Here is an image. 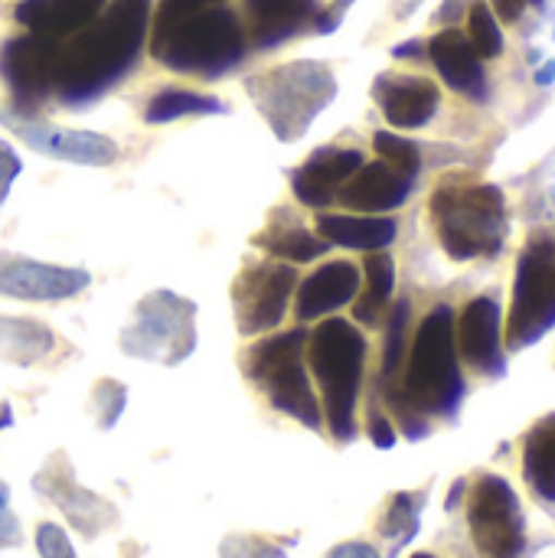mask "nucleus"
<instances>
[{
  "mask_svg": "<svg viewBox=\"0 0 555 558\" xmlns=\"http://www.w3.org/2000/svg\"><path fill=\"white\" fill-rule=\"evenodd\" d=\"M154 0H111L72 43L59 46L56 62V101L62 108H88L111 92L134 65L150 26Z\"/></svg>",
  "mask_w": 555,
  "mask_h": 558,
  "instance_id": "f257e3e1",
  "label": "nucleus"
},
{
  "mask_svg": "<svg viewBox=\"0 0 555 558\" xmlns=\"http://www.w3.org/2000/svg\"><path fill=\"white\" fill-rule=\"evenodd\" d=\"M245 29L229 7H206L150 33V56L177 75L219 78L245 59Z\"/></svg>",
  "mask_w": 555,
  "mask_h": 558,
  "instance_id": "f03ea898",
  "label": "nucleus"
},
{
  "mask_svg": "<svg viewBox=\"0 0 555 558\" xmlns=\"http://www.w3.org/2000/svg\"><path fill=\"white\" fill-rule=\"evenodd\" d=\"M307 363L321 383L324 418L340 445L357 438V399L366 366V337L343 317H330L307 333Z\"/></svg>",
  "mask_w": 555,
  "mask_h": 558,
  "instance_id": "7ed1b4c3",
  "label": "nucleus"
},
{
  "mask_svg": "<svg viewBox=\"0 0 555 558\" xmlns=\"http://www.w3.org/2000/svg\"><path fill=\"white\" fill-rule=\"evenodd\" d=\"M245 92L278 141L294 144L307 134L314 118L337 98V78L327 62L294 59L268 72L249 75Z\"/></svg>",
  "mask_w": 555,
  "mask_h": 558,
  "instance_id": "20e7f679",
  "label": "nucleus"
},
{
  "mask_svg": "<svg viewBox=\"0 0 555 558\" xmlns=\"http://www.w3.org/2000/svg\"><path fill=\"white\" fill-rule=\"evenodd\" d=\"M399 396L422 415H442L451 418L464 402V376L458 366V347H455V311L448 304H438L425 314L402 386H396Z\"/></svg>",
  "mask_w": 555,
  "mask_h": 558,
  "instance_id": "39448f33",
  "label": "nucleus"
},
{
  "mask_svg": "<svg viewBox=\"0 0 555 558\" xmlns=\"http://www.w3.org/2000/svg\"><path fill=\"white\" fill-rule=\"evenodd\" d=\"M432 222L442 248L455 262L497 255L507 235V199L497 186H438L432 193Z\"/></svg>",
  "mask_w": 555,
  "mask_h": 558,
  "instance_id": "423d86ee",
  "label": "nucleus"
},
{
  "mask_svg": "<svg viewBox=\"0 0 555 558\" xmlns=\"http://www.w3.org/2000/svg\"><path fill=\"white\" fill-rule=\"evenodd\" d=\"M304 347H307V330H288L272 340H262L252 347L245 360L249 379L268 396V402L285 412L288 418H298L304 428L317 432L324 425L321 402L311 389V376L304 366Z\"/></svg>",
  "mask_w": 555,
  "mask_h": 558,
  "instance_id": "0eeeda50",
  "label": "nucleus"
},
{
  "mask_svg": "<svg viewBox=\"0 0 555 558\" xmlns=\"http://www.w3.org/2000/svg\"><path fill=\"white\" fill-rule=\"evenodd\" d=\"M196 350V304L173 291H150L137 301L121 330V353L160 366H177Z\"/></svg>",
  "mask_w": 555,
  "mask_h": 558,
  "instance_id": "6e6552de",
  "label": "nucleus"
},
{
  "mask_svg": "<svg viewBox=\"0 0 555 558\" xmlns=\"http://www.w3.org/2000/svg\"><path fill=\"white\" fill-rule=\"evenodd\" d=\"M555 327V245L550 239H533L520 262L514 281V301L507 317V350L520 353L543 340Z\"/></svg>",
  "mask_w": 555,
  "mask_h": 558,
  "instance_id": "1a4fd4ad",
  "label": "nucleus"
},
{
  "mask_svg": "<svg viewBox=\"0 0 555 558\" xmlns=\"http://www.w3.org/2000/svg\"><path fill=\"white\" fill-rule=\"evenodd\" d=\"M468 523L481 558H517L527 546L520 500L514 487L497 474L478 477L471 490Z\"/></svg>",
  "mask_w": 555,
  "mask_h": 558,
  "instance_id": "9d476101",
  "label": "nucleus"
},
{
  "mask_svg": "<svg viewBox=\"0 0 555 558\" xmlns=\"http://www.w3.org/2000/svg\"><path fill=\"white\" fill-rule=\"evenodd\" d=\"M0 124L16 134L29 150L62 160V163H75V167H108L118 160V144L105 134L95 131H69V128H56L49 121H43L36 111H23L10 101H0Z\"/></svg>",
  "mask_w": 555,
  "mask_h": 558,
  "instance_id": "9b49d317",
  "label": "nucleus"
},
{
  "mask_svg": "<svg viewBox=\"0 0 555 558\" xmlns=\"http://www.w3.org/2000/svg\"><path fill=\"white\" fill-rule=\"evenodd\" d=\"M294 288H298V271L288 262L249 265L232 284L236 330L242 337H258L275 330L288 314Z\"/></svg>",
  "mask_w": 555,
  "mask_h": 558,
  "instance_id": "f8f14e48",
  "label": "nucleus"
},
{
  "mask_svg": "<svg viewBox=\"0 0 555 558\" xmlns=\"http://www.w3.org/2000/svg\"><path fill=\"white\" fill-rule=\"evenodd\" d=\"M59 46V39H46L36 33L13 36L0 46V78L10 92V105L36 111L46 98H52Z\"/></svg>",
  "mask_w": 555,
  "mask_h": 558,
  "instance_id": "ddd939ff",
  "label": "nucleus"
},
{
  "mask_svg": "<svg viewBox=\"0 0 555 558\" xmlns=\"http://www.w3.org/2000/svg\"><path fill=\"white\" fill-rule=\"evenodd\" d=\"M88 284H92V275L85 268L46 265L26 255L0 252V298L56 304V301H69L82 294Z\"/></svg>",
  "mask_w": 555,
  "mask_h": 558,
  "instance_id": "4468645a",
  "label": "nucleus"
},
{
  "mask_svg": "<svg viewBox=\"0 0 555 558\" xmlns=\"http://www.w3.org/2000/svg\"><path fill=\"white\" fill-rule=\"evenodd\" d=\"M504 317L500 304L491 294L474 298L458 317H455V347L458 356L481 376L500 379L507 373V353H504Z\"/></svg>",
  "mask_w": 555,
  "mask_h": 558,
  "instance_id": "2eb2a0df",
  "label": "nucleus"
},
{
  "mask_svg": "<svg viewBox=\"0 0 555 558\" xmlns=\"http://www.w3.org/2000/svg\"><path fill=\"white\" fill-rule=\"evenodd\" d=\"M360 167L363 154L353 147H317L298 170H291V193L307 209H327Z\"/></svg>",
  "mask_w": 555,
  "mask_h": 558,
  "instance_id": "dca6fc26",
  "label": "nucleus"
},
{
  "mask_svg": "<svg viewBox=\"0 0 555 558\" xmlns=\"http://www.w3.org/2000/svg\"><path fill=\"white\" fill-rule=\"evenodd\" d=\"M373 101L383 108L386 121L402 131L425 128L442 105V92L432 78L425 75H396L383 72L373 82Z\"/></svg>",
  "mask_w": 555,
  "mask_h": 558,
  "instance_id": "f3484780",
  "label": "nucleus"
},
{
  "mask_svg": "<svg viewBox=\"0 0 555 558\" xmlns=\"http://www.w3.org/2000/svg\"><path fill=\"white\" fill-rule=\"evenodd\" d=\"M425 52H429L432 65L438 69L442 82L451 92H458V95H464L471 101H487L491 85H487L484 59L471 46L468 33H461L458 26H445L442 33H435L425 43Z\"/></svg>",
  "mask_w": 555,
  "mask_h": 558,
  "instance_id": "a211bd4d",
  "label": "nucleus"
},
{
  "mask_svg": "<svg viewBox=\"0 0 555 558\" xmlns=\"http://www.w3.org/2000/svg\"><path fill=\"white\" fill-rule=\"evenodd\" d=\"M412 186H415V177L396 170L386 160H376V163H363L343 183L337 199L357 213H393L412 196Z\"/></svg>",
  "mask_w": 555,
  "mask_h": 558,
  "instance_id": "6ab92c4d",
  "label": "nucleus"
},
{
  "mask_svg": "<svg viewBox=\"0 0 555 558\" xmlns=\"http://www.w3.org/2000/svg\"><path fill=\"white\" fill-rule=\"evenodd\" d=\"M357 294H360V268L353 262H330V265L317 268L298 288L294 317L301 324L321 320V317L340 311L343 304H353Z\"/></svg>",
  "mask_w": 555,
  "mask_h": 558,
  "instance_id": "aec40b11",
  "label": "nucleus"
},
{
  "mask_svg": "<svg viewBox=\"0 0 555 558\" xmlns=\"http://www.w3.org/2000/svg\"><path fill=\"white\" fill-rule=\"evenodd\" d=\"M108 0H20L13 16L23 29L46 36V39H65L85 29Z\"/></svg>",
  "mask_w": 555,
  "mask_h": 558,
  "instance_id": "412c9836",
  "label": "nucleus"
},
{
  "mask_svg": "<svg viewBox=\"0 0 555 558\" xmlns=\"http://www.w3.org/2000/svg\"><path fill=\"white\" fill-rule=\"evenodd\" d=\"M249 20H252V39L258 49H275L298 36L314 16V0H245Z\"/></svg>",
  "mask_w": 555,
  "mask_h": 558,
  "instance_id": "4be33fe9",
  "label": "nucleus"
},
{
  "mask_svg": "<svg viewBox=\"0 0 555 558\" xmlns=\"http://www.w3.org/2000/svg\"><path fill=\"white\" fill-rule=\"evenodd\" d=\"M317 232L330 245L379 252L396 242V219L389 216H317Z\"/></svg>",
  "mask_w": 555,
  "mask_h": 558,
  "instance_id": "5701e85b",
  "label": "nucleus"
},
{
  "mask_svg": "<svg viewBox=\"0 0 555 558\" xmlns=\"http://www.w3.org/2000/svg\"><path fill=\"white\" fill-rule=\"evenodd\" d=\"M36 490L49 494V500H56V504L62 507V513H65L85 536H95L98 526H101L105 520H114V510L105 507L95 494L79 490L69 471H65V474H49V471L39 474V477H36Z\"/></svg>",
  "mask_w": 555,
  "mask_h": 558,
  "instance_id": "b1692460",
  "label": "nucleus"
},
{
  "mask_svg": "<svg viewBox=\"0 0 555 558\" xmlns=\"http://www.w3.org/2000/svg\"><path fill=\"white\" fill-rule=\"evenodd\" d=\"M366 291L360 298H353V320L366 324V327H379L389 301H393V288H396V262L386 255V248L379 252H366Z\"/></svg>",
  "mask_w": 555,
  "mask_h": 558,
  "instance_id": "393cba45",
  "label": "nucleus"
},
{
  "mask_svg": "<svg viewBox=\"0 0 555 558\" xmlns=\"http://www.w3.org/2000/svg\"><path fill=\"white\" fill-rule=\"evenodd\" d=\"M56 337L46 324L33 317H0V356L16 366H33L49 356Z\"/></svg>",
  "mask_w": 555,
  "mask_h": 558,
  "instance_id": "a878e982",
  "label": "nucleus"
},
{
  "mask_svg": "<svg viewBox=\"0 0 555 558\" xmlns=\"http://www.w3.org/2000/svg\"><path fill=\"white\" fill-rule=\"evenodd\" d=\"M523 477L536 497L555 504V415L533 425L523 448Z\"/></svg>",
  "mask_w": 555,
  "mask_h": 558,
  "instance_id": "bb28decb",
  "label": "nucleus"
},
{
  "mask_svg": "<svg viewBox=\"0 0 555 558\" xmlns=\"http://www.w3.org/2000/svg\"><path fill=\"white\" fill-rule=\"evenodd\" d=\"M226 101L213 98V95H200V92H186V88H164L157 92L147 108H144V121L147 124H170L177 118H196V114H226Z\"/></svg>",
  "mask_w": 555,
  "mask_h": 558,
  "instance_id": "cd10ccee",
  "label": "nucleus"
},
{
  "mask_svg": "<svg viewBox=\"0 0 555 558\" xmlns=\"http://www.w3.org/2000/svg\"><path fill=\"white\" fill-rule=\"evenodd\" d=\"M252 242L258 248L272 252L275 258L288 262V265H307V262H314V258L330 252V242L317 239L314 232H307L301 226H272L262 235H255Z\"/></svg>",
  "mask_w": 555,
  "mask_h": 558,
  "instance_id": "c85d7f7f",
  "label": "nucleus"
},
{
  "mask_svg": "<svg viewBox=\"0 0 555 558\" xmlns=\"http://www.w3.org/2000/svg\"><path fill=\"white\" fill-rule=\"evenodd\" d=\"M468 39L478 49L481 59H497L504 56V29L500 20L494 16L487 0H471L468 7Z\"/></svg>",
  "mask_w": 555,
  "mask_h": 558,
  "instance_id": "c756f323",
  "label": "nucleus"
},
{
  "mask_svg": "<svg viewBox=\"0 0 555 558\" xmlns=\"http://www.w3.org/2000/svg\"><path fill=\"white\" fill-rule=\"evenodd\" d=\"M419 510H422V497L419 494H396L393 497L389 513H386V520L379 526V533L389 539L393 553L415 539V533H419Z\"/></svg>",
  "mask_w": 555,
  "mask_h": 558,
  "instance_id": "7c9ffc66",
  "label": "nucleus"
},
{
  "mask_svg": "<svg viewBox=\"0 0 555 558\" xmlns=\"http://www.w3.org/2000/svg\"><path fill=\"white\" fill-rule=\"evenodd\" d=\"M409 317H412V304L409 301H396L393 311H389V317H386L389 327H386V347H383V383H393L396 373L402 369Z\"/></svg>",
  "mask_w": 555,
  "mask_h": 558,
  "instance_id": "2f4dec72",
  "label": "nucleus"
},
{
  "mask_svg": "<svg viewBox=\"0 0 555 558\" xmlns=\"http://www.w3.org/2000/svg\"><path fill=\"white\" fill-rule=\"evenodd\" d=\"M373 147L379 154V160L393 163L396 170L409 173V177H419L422 170V147L409 137H399L393 131H376L373 134Z\"/></svg>",
  "mask_w": 555,
  "mask_h": 558,
  "instance_id": "473e14b6",
  "label": "nucleus"
},
{
  "mask_svg": "<svg viewBox=\"0 0 555 558\" xmlns=\"http://www.w3.org/2000/svg\"><path fill=\"white\" fill-rule=\"evenodd\" d=\"M124 399H128V392L114 379H101L95 386V409H98V425L101 428H111L118 422V415L124 412Z\"/></svg>",
  "mask_w": 555,
  "mask_h": 558,
  "instance_id": "72a5a7b5",
  "label": "nucleus"
},
{
  "mask_svg": "<svg viewBox=\"0 0 555 558\" xmlns=\"http://www.w3.org/2000/svg\"><path fill=\"white\" fill-rule=\"evenodd\" d=\"M222 558H285V553L258 536H229L222 543Z\"/></svg>",
  "mask_w": 555,
  "mask_h": 558,
  "instance_id": "f704fd0d",
  "label": "nucleus"
},
{
  "mask_svg": "<svg viewBox=\"0 0 555 558\" xmlns=\"http://www.w3.org/2000/svg\"><path fill=\"white\" fill-rule=\"evenodd\" d=\"M36 549H39L43 558H75V549H72L69 536L56 523H43L36 530Z\"/></svg>",
  "mask_w": 555,
  "mask_h": 558,
  "instance_id": "c9c22d12",
  "label": "nucleus"
},
{
  "mask_svg": "<svg viewBox=\"0 0 555 558\" xmlns=\"http://www.w3.org/2000/svg\"><path fill=\"white\" fill-rule=\"evenodd\" d=\"M226 0H160L157 3V13H154V26L160 23H170V20H180V16H190V13H200L206 7H222Z\"/></svg>",
  "mask_w": 555,
  "mask_h": 558,
  "instance_id": "e433bc0d",
  "label": "nucleus"
},
{
  "mask_svg": "<svg viewBox=\"0 0 555 558\" xmlns=\"http://www.w3.org/2000/svg\"><path fill=\"white\" fill-rule=\"evenodd\" d=\"M20 173H23V163H20L16 150H13L10 144H3V141H0V206L7 203L10 186H13V180H16Z\"/></svg>",
  "mask_w": 555,
  "mask_h": 558,
  "instance_id": "4c0bfd02",
  "label": "nucleus"
},
{
  "mask_svg": "<svg viewBox=\"0 0 555 558\" xmlns=\"http://www.w3.org/2000/svg\"><path fill=\"white\" fill-rule=\"evenodd\" d=\"M357 0H334L327 10H321L317 16H314V29L321 33V36H327V33H334L340 23H343V16H347V10L353 7Z\"/></svg>",
  "mask_w": 555,
  "mask_h": 558,
  "instance_id": "58836bf2",
  "label": "nucleus"
},
{
  "mask_svg": "<svg viewBox=\"0 0 555 558\" xmlns=\"http://www.w3.org/2000/svg\"><path fill=\"white\" fill-rule=\"evenodd\" d=\"M370 441H373L376 448H383V451H389V448L396 445V428H393V422H389L386 415H379V412L370 415Z\"/></svg>",
  "mask_w": 555,
  "mask_h": 558,
  "instance_id": "ea45409f",
  "label": "nucleus"
},
{
  "mask_svg": "<svg viewBox=\"0 0 555 558\" xmlns=\"http://www.w3.org/2000/svg\"><path fill=\"white\" fill-rule=\"evenodd\" d=\"M530 7V0H491V10L497 20L504 23H517L523 16V10Z\"/></svg>",
  "mask_w": 555,
  "mask_h": 558,
  "instance_id": "a19ab883",
  "label": "nucleus"
},
{
  "mask_svg": "<svg viewBox=\"0 0 555 558\" xmlns=\"http://www.w3.org/2000/svg\"><path fill=\"white\" fill-rule=\"evenodd\" d=\"M10 546H20V526L7 513V507H3L0 510V549H10Z\"/></svg>",
  "mask_w": 555,
  "mask_h": 558,
  "instance_id": "79ce46f5",
  "label": "nucleus"
},
{
  "mask_svg": "<svg viewBox=\"0 0 555 558\" xmlns=\"http://www.w3.org/2000/svg\"><path fill=\"white\" fill-rule=\"evenodd\" d=\"M327 558H379V553L366 543H343V546L330 549Z\"/></svg>",
  "mask_w": 555,
  "mask_h": 558,
  "instance_id": "37998d69",
  "label": "nucleus"
},
{
  "mask_svg": "<svg viewBox=\"0 0 555 558\" xmlns=\"http://www.w3.org/2000/svg\"><path fill=\"white\" fill-rule=\"evenodd\" d=\"M468 7H471V0H445V3L438 7L435 20H438V23H455L461 13H468Z\"/></svg>",
  "mask_w": 555,
  "mask_h": 558,
  "instance_id": "c03bdc74",
  "label": "nucleus"
},
{
  "mask_svg": "<svg viewBox=\"0 0 555 558\" xmlns=\"http://www.w3.org/2000/svg\"><path fill=\"white\" fill-rule=\"evenodd\" d=\"M393 56L396 59H422L425 56V43L422 39H409L402 46H393Z\"/></svg>",
  "mask_w": 555,
  "mask_h": 558,
  "instance_id": "a18cd8bd",
  "label": "nucleus"
},
{
  "mask_svg": "<svg viewBox=\"0 0 555 558\" xmlns=\"http://www.w3.org/2000/svg\"><path fill=\"white\" fill-rule=\"evenodd\" d=\"M422 0H396V20H406V16H412L415 13V7H419Z\"/></svg>",
  "mask_w": 555,
  "mask_h": 558,
  "instance_id": "49530a36",
  "label": "nucleus"
},
{
  "mask_svg": "<svg viewBox=\"0 0 555 558\" xmlns=\"http://www.w3.org/2000/svg\"><path fill=\"white\" fill-rule=\"evenodd\" d=\"M555 82V59H550L543 69H536V85H553Z\"/></svg>",
  "mask_w": 555,
  "mask_h": 558,
  "instance_id": "de8ad7c7",
  "label": "nucleus"
},
{
  "mask_svg": "<svg viewBox=\"0 0 555 558\" xmlns=\"http://www.w3.org/2000/svg\"><path fill=\"white\" fill-rule=\"evenodd\" d=\"M461 494H464V481H455V487H451V497H448V510H455L458 507V500H461Z\"/></svg>",
  "mask_w": 555,
  "mask_h": 558,
  "instance_id": "09e8293b",
  "label": "nucleus"
},
{
  "mask_svg": "<svg viewBox=\"0 0 555 558\" xmlns=\"http://www.w3.org/2000/svg\"><path fill=\"white\" fill-rule=\"evenodd\" d=\"M10 422H13V418H10V405H3V402H0V428H7Z\"/></svg>",
  "mask_w": 555,
  "mask_h": 558,
  "instance_id": "8fccbe9b",
  "label": "nucleus"
},
{
  "mask_svg": "<svg viewBox=\"0 0 555 558\" xmlns=\"http://www.w3.org/2000/svg\"><path fill=\"white\" fill-rule=\"evenodd\" d=\"M7 500H10V490H7V484L0 481V510L7 507Z\"/></svg>",
  "mask_w": 555,
  "mask_h": 558,
  "instance_id": "3c124183",
  "label": "nucleus"
},
{
  "mask_svg": "<svg viewBox=\"0 0 555 558\" xmlns=\"http://www.w3.org/2000/svg\"><path fill=\"white\" fill-rule=\"evenodd\" d=\"M412 558H435V556H429V553H419V556H412Z\"/></svg>",
  "mask_w": 555,
  "mask_h": 558,
  "instance_id": "603ef678",
  "label": "nucleus"
},
{
  "mask_svg": "<svg viewBox=\"0 0 555 558\" xmlns=\"http://www.w3.org/2000/svg\"><path fill=\"white\" fill-rule=\"evenodd\" d=\"M530 3H543V0H530Z\"/></svg>",
  "mask_w": 555,
  "mask_h": 558,
  "instance_id": "864d4df0",
  "label": "nucleus"
}]
</instances>
